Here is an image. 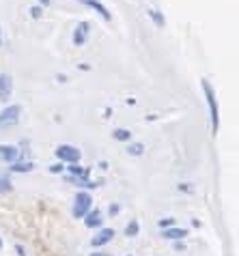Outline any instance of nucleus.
<instances>
[{"instance_id":"27","label":"nucleus","mask_w":239,"mask_h":256,"mask_svg":"<svg viewBox=\"0 0 239 256\" xmlns=\"http://www.w3.org/2000/svg\"><path fill=\"white\" fill-rule=\"evenodd\" d=\"M0 46H2V30H0Z\"/></svg>"},{"instance_id":"28","label":"nucleus","mask_w":239,"mask_h":256,"mask_svg":"<svg viewBox=\"0 0 239 256\" xmlns=\"http://www.w3.org/2000/svg\"><path fill=\"white\" fill-rule=\"evenodd\" d=\"M0 246H2V241H0Z\"/></svg>"},{"instance_id":"21","label":"nucleus","mask_w":239,"mask_h":256,"mask_svg":"<svg viewBox=\"0 0 239 256\" xmlns=\"http://www.w3.org/2000/svg\"><path fill=\"white\" fill-rule=\"evenodd\" d=\"M62 170H65V166H62L60 162L58 164H52V166H50V172L52 174H58V172H62Z\"/></svg>"},{"instance_id":"19","label":"nucleus","mask_w":239,"mask_h":256,"mask_svg":"<svg viewBox=\"0 0 239 256\" xmlns=\"http://www.w3.org/2000/svg\"><path fill=\"white\" fill-rule=\"evenodd\" d=\"M41 16H44V9H41L39 4H34V6H30V18L32 20H39Z\"/></svg>"},{"instance_id":"15","label":"nucleus","mask_w":239,"mask_h":256,"mask_svg":"<svg viewBox=\"0 0 239 256\" xmlns=\"http://www.w3.org/2000/svg\"><path fill=\"white\" fill-rule=\"evenodd\" d=\"M146 16H149V18L153 20V24H156L158 28H164V26H166V18L162 16V13H160L158 9H149V11H146Z\"/></svg>"},{"instance_id":"23","label":"nucleus","mask_w":239,"mask_h":256,"mask_svg":"<svg viewBox=\"0 0 239 256\" xmlns=\"http://www.w3.org/2000/svg\"><path fill=\"white\" fill-rule=\"evenodd\" d=\"M108 213H110V216H116V213H118V204H110Z\"/></svg>"},{"instance_id":"1","label":"nucleus","mask_w":239,"mask_h":256,"mask_svg":"<svg viewBox=\"0 0 239 256\" xmlns=\"http://www.w3.org/2000/svg\"><path fill=\"white\" fill-rule=\"evenodd\" d=\"M202 84V93H205L207 99V106H209V116H212V130H214V136L218 134V127H220V108H218V99H216V90L212 86L209 80H200Z\"/></svg>"},{"instance_id":"25","label":"nucleus","mask_w":239,"mask_h":256,"mask_svg":"<svg viewBox=\"0 0 239 256\" xmlns=\"http://www.w3.org/2000/svg\"><path fill=\"white\" fill-rule=\"evenodd\" d=\"M16 250H18L20 256H24V248H22V246H16Z\"/></svg>"},{"instance_id":"6","label":"nucleus","mask_w":239,"mask_h":256,"mask_svg":"<svg viewBox=\"0 0 239 256\" xmlns=\"http://www.w3.org/2000/svg\"><path fill=\"white\" fill-rule=\"evenodd\" d=\"M13 95V78L9 74H0V102L6 104V99Z\"/></svg>"},{"instance_id":"12","label":"nucleus","mask_w":239,"mask_h":256,"mask_svg":"<svg viewBox=\"0 0 239 256\" xmlns=\"http://www.w3.org/2000/svg\"><path fill=\"white\" fill-rule=\"evenodd\" d=\"M67 170H69V176H76V179H88L90 176V168L80 166V164H69Z\"/></svg>"},{"instance_id":"11","label":"nucleus","mask_w":239,"mask_h":256,"mask_svg":"<svg viewBox=\"0 0 239 256\" xmlns=\"http://www.w3.org/2000/svg\"><path fill=\"white\" fill-rule=\"evenodd\" d=\"M162 237L170 239V241H184L188 237V230L186 228H179V226H170V228L162 230Z\"/></svg>"},{"instance_id":"17","label":"nucleus","mask_w":239,"mask_h":256,"mask_svg":"<svg viewBox=\"0 0 239 256\" xmlns=\"http://www.w3.org/2000/svg\"><path fill=\"white\" fill-rule=\"evenodd\" d=\"M138 230H140V224L136 222V220H132V222L125 226V234H128V237H136Z\"/></svg>"},{"instance_id":"10","label":"nucleus","mask_w":239,"mask_h":256,"mask_svg":"<svg viewBox=\"0 0 239 256\" xmlns=\"http://www.w3.org/2000/svg\"><path fill=\"white\" fill-rule=\"evenodd\" d=\"M102 222H104V218H102L100 209H90L86 216H84V226H86V228H100Z\"/></svg>"},{"instance_id":"22","label":"nucleus","mask_w":239,"mask_h":256,"mask_svg":"<svg viewBox=\"0 0 239 256\" xmlns=\"http://www.w3.org/2000/svg\"><path fill=\"white\" fill-rule=\"evenodd\" d=\"M172 248H174V252H186V244H184V241H174Z\"/></svg>"},{"instance_id":"16","label":"nucleus","mask_w":239,"mask_h":256,"mask_svg":"<svg viewBox=\"0 0 239 256\" xmlns=\"http://www.w3.org/2000/svg\"><path fill=\"white\" fill-rule=\"evenodd\" d=\"M128 153L134 155V158H138V155L144 153V144H142V142H130V144H128Z\"/></svg>"},{"instance_id":"24","label":"nucleus","mask_w":239,"mask_h":256,"mask_svg":"<svg viewBox=\"0 0 239 256\" xmlns=\"http://www.w3.org/2000/svg\"><path fill=\"white\" fill-rule=\"evenodd\" d=\"M48 4H50V0H39V6H41V9H44V6H48Z\"/></svg>"},{"instance_id":"8","label":"nucleus","mask_w":239,"mask_h":256,"mask_svg":"<svg viewBox=\"0 0 239 256\" xmlns=\"http://www.w3.org/2000/svg\"><path fill=\"white\" fill-rule=\"evenodd\" d=\"M112 239H114V228H102L93 239H90V246H93V248H102V246L110 244Z\"/></svg>"},{"instance_id":"18","label":"nucleus","mask_w":239,"mask_h":256,"mask_svg":"<svg viewBox=\"0 0 239 256\" xmlns=\"http://www.w3.org/2000/svg\"><path fill=\"white\" fill-rule=\"evenodd\" d=\"M11 192V179L9 176H0V194H6Z\"/></svg>"},{"instance_id":"20","label":"nucleus","mask_w":239,"mask_h":256,"mask_svg":"<svg viewBox=\"0 0 239 256\" xmlns=\"http://www.w3.org/2000/svg\"><path fill=\"white\" fill-rule=\"evenodd\" d=\"M170 226H174V220H172V218H164V220H160V228H162V230L170 228Z\"/></svg>"},{"instance_id":"3","label":"nucleus","mask_w":239,"mask_h":256,"mask_svg":"<svg viewBox=\"0 0 239 256\" xmlns=\"http://www.w3.org/2000/svg\"><path fill=\"white\" fill-rule=\"evenodd\" d=\"M93 209V198H90V194L88 192H78L76 194V200H74V218H84L86 213Z\"/></svg>"},{"instance_id":"14","label":"nucleus","mask_w":239,"mask_h":256,"mask_svg":"<svg viewBox=\"0 0 239 256\" xmlns=\"http://www.w3.org/2000/svg\"><path fill=\"white\" fill-rule=\"evenodd\" d=\"M112 138H114L116 142H130L132 140V132L125 130V127H116V130L112 132Z\"/></svg>"},{"instance_id":"26","label":"nucleus","mask_w":239,"mask_h":256,"mask_svg":"<svg viewBox=\"0 0 239 256\" xmlns=\"http://www.w3.org/2000/svg\"><path fill=\"white\" fill-rule=\"evenodd\" d=\"M90 256H112V254H102V252H95V254H90Z\"/></svg>"},{"instance_id":"7","label":"nucleus","mask_w":239,"mask_h":256,"mask_svg":"<svg viewBox=\"0 0 239 256\" xmlns=\"http://www.w3.org/2000/svg\"><path fill=\"white\" fill-rule=\"evenodd\" d=\"M80 4H84V6H88V9H93V11H97L102 16V20L104 22H110L112 20V16H110V11L106 9V4H102L100 0H78Z\"/></svg>"},{"instance_id":"4","label":"nucleus","mask_w":239,"mask_h":256,"mask_svg":"<svg viewBox=\"0 0 239 256\" xmlns=\"http://www.w3.org/2000/svg\"><path fill=\"white\" fill-rule=\"evenodd\" d=\"M20 114H22V106L13 104L6 106V108L0 112V130H6V127H13L20 123Z\"/></svg>"},{"instance_id":"5","label":"nucleus","mask_w":239,"mask_h":256,"mask_svg":"<svg viewBox=\"0 0 239 256\" xmlns=\"http://www.w3.org/2000/svg\"><path fill=\"white\" fill-rule=\"evenodd\" d=\"M88 30H90V24L88 22H78L74 28V46H84L88 39Z\"/></svg>"},{"instance_id":"29","label":"nucleus","mask_w":239,"mask_h":256,"mask_svg":"<svg viewBox=\"0 0 239 256\" xmlns=\"http://www.w3.org/2000/svg\"><path fill=\"white\" fill-rule=\"evenodd\" d=\"M130 256H132V254H130Z\"/></svg>"},{"instance_id":"13","label":"nucleus","mask_w":239,"mask_h":256,"mask_svg":"<svg viewBox=\"0 0 239 256\" xmlns=\"http://www.w3.org/2000/svg\"><path fill=\"white\" fill-rule=\"evenodd\" d=\"M34 170V164L30 160H24V162H13L11 164V172H32Z\"/></svg>"},{"instance_id":"2","label":"nucleus","mask_w":239,"mask_h":256,"mask_svg":"<svg viewBox=\"0 0 239 256\" xmlns=\"http://www.w3.org/2000/svg\"><path fill=\"white\" fill-rule=\"evenodd\" d=\"M56 160H58L60 164L65 162V164H78L80 158H82V153H80V148L78 146H72V144H58L56 146Z\"/></svg>"},{"instance_id":"9","label":"nucleus","mask_w":239,"mask_h":256,"mask_svg":"<svg viewBox=\"0 0 239 256\" xmlns=\"http://www.w3.org/2000/svg\"><path fill=\"white\" fill-rule=\"evenodd\" d=\"M20 158V151L18 146L13 144H0V162H6V164H13Z\"/></svg>"}]
</instances>
